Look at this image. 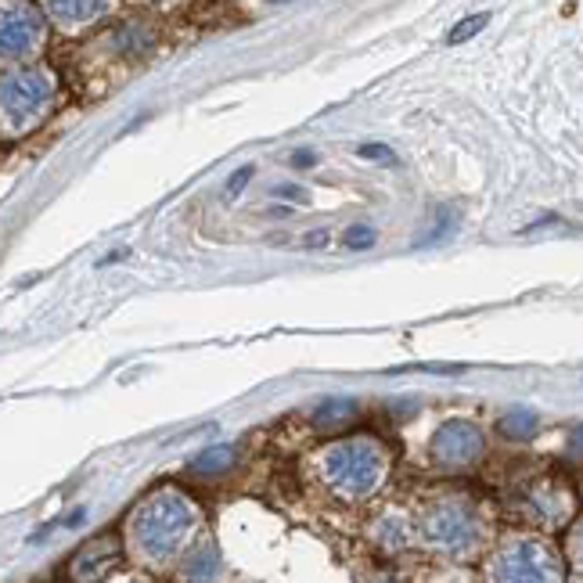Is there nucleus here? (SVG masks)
Returning a JSON list of instances; mask_svg holds the SVG:
<instances>
[{
    "instance_id": "nucleus-8",
    "label": "nucleus",
    "mask_w": 583,
    "mask_h": 583,
    "mask_svg": "<svg viewBox=\"0 0 583 583\" xmlns=\"http://www.w3.org/2000/svg\"><path fill=\"white\" fill-rule=\"evenodd\" d=\"M47 8L62 26H87L105 11V0H47Z\"/></svg>"
},
{
    "instance_id": "nucleus-14",
    "label": "nucleus",
    "mask_w": 583,
    "mask_h": 583,
    "mask_svg": "<svg viewBox=\"0 0 583 583\" xmlns=\"http://www.w3.org/2000/svg\"><path fill=\"white\" fill-rule=\"evenodd\" d=\"M360 155H364V159H386V162H393V152H389V148H382V144H364V148H360Z\"/></svg>"
},
{
    "instance_id": "nucleus-15",
    "label": "nucleus",
    "mask_w": 583,
    "mask_h": 583,
    "mask_svg": "<svg viewBox=\"0 0 583 583\" xmlns=\"http://www.w3.org/2000/svg\"><path fill=\"white\" fill-rule=\"evenodd\" d=\"M252 177V170H249V166H242V170H238V173H234V177H231V184H227V191H231V195H238V188H242V184H245V180H249Z\"/></svg>"
},
{
    "instance_id": "nucleus-3",
    "label": "nucleus",
    "mask_w": 583,
    "mask_h": 583,
    "mask_svg": "<svg viewBox=\"0 0 583 583\" xmlns=\"http://www.w3.org/2000/svg\"><path fill=\"white\" fill-rule=\"evenodd\" d=\"M47 101H51V76L47 72H15L0 83V112L15 130H26L33 119H40Z\"/></svg>"
},
{
    "instance_id": "nucleus-13",
    "label": "nucleus",
    "mask_w": 583,
    "mask_h": 583,
    "mask_svg": "<svg viewBox=\"0 0 583 583\" xmlns=\"http://www.w3.org/2000/svg\"><path fill=\"white\" fill-rule=\"evenodd\" d=\"M346 245L350 249H368V245H375V231L371 227H350L346 231Z\"/></svg>"
},
{
    "instance_id": "nucleus-1",
    "label": "nucleus",
    "mask_w": 583,
    "mask_h": 583,
    "mask_svg": "<svg viewBox=\"0 0 583 583\" xmlns=\"http://www.w3.org/2000/svg\"><path fill=\"white\" fill-rule=\"evenodd\" d=\"M191 504L177 494H159L144 504L137 515V540L152 558H166L180 548L184 533L191 530Z\"/></svg>"
},
{
    "instance_id": "nucleus-9",
    "label": "nucleus",
    "mask_w": 583,
    "mask_h": 583,
    "mask_svg": "<svg viewBox=\"0 0 583 583\" xmlns=\"http://www.w3.org/2000/svg\"><path fill=\"white\" fill-rule=\"evenodd\" d=\"M357 418V404L339 396V400H324L321 407L314 411V425L317 429H342V425H350Z\"/></svg>"
},
{
    "instance_id": "nucleus-7",
    "label": "nucleus",
    "mask_w": 583,
    "mask_h": 583,
    "mask_svg": "<svg viewBox=\"0 0 583 583\" xmlns=\"http://www.w3.org/2000/svg\"><path fill=\"white\" fill-rule=\"evenodd\" d=\"M501 576H512V580H548V576H555L551 569V558L544 548H537V544H530V540H522V544H515L508 555L501 558Z\"/></svg>"
},
{
    "instance_id": "nucleus-12",
    "label": "nucleus",
    "mask_w": 583,
    "mask_h": 583,
    "mask_svg": "<svg viewBox=\"0 0 583 583\" xmlns=\"http://www.w3.org/2000/svg\"><path fill=\"white\" fill-rule=\"evenodd\" d=\"M483 26H486V15H472L468 22H461V26L454 29V33H450V44H461V40H468V36L479 33Z\"/></svg>"
},
{
    "instance_id": "nucleus-6",
    "label": "nucleus",
    "mask_w": 583,
    "mask_h": 583,
    "mask_svg": "<svg viewBox=\"0 0 583 583\" xmlns=\"http://www.w3.org/2000/svg\"><path fill=\"white\" fill-rule=\"evenodd\" d=\"M425 533H429L432 544H443V548H461L472 540V515L458 504H440L436 512L425 519Z\"/></svg>"
},
{
    "instance_id": "nucleus-2",
    "label": "nucleus",
    "mask_w": 583,
    "mask_h": 583,
    "mask_svg": "<svg viewBox=\"0 0 583 583\" xmlns=\"http://www.w3.org/2000/svg\"><path fill=\"white\" fill-rule=\"evenodd\" d=\"M324 472L342 494L368 497L382 479V454L375 443H342V447L328 450Z\"/></svg>"
},
{
    "instance_id": "nucleus-4",
    "label": "nucleus",
    "mask_w": 583,
    "mask_h": 583,
    "mask_svg": "<svg viewBox=\"0 0 583 583\" xmlns=\"http://www.w3.org/2000/svg\"><path fill=\"white\" fill-rule=\"evenodd\" d=\"M44 40V15L29 0H0V58H26Z\"/></svg>"
},
{
    "instance_id": "nucleus-17",
    "label": "nucleus",
    "mask_w": 583,
    "mask_h": 583,
    "mask_svg": "<svg viewBox=\"0 0 583 583\" xmlns=\"http://www.w3.org/2000/svg\"><path fill=\"white\" fill-rule=\"evenodd\" d=\"M281 195H285V198H303V195H299V188H281Z\"/></svg>"
},
{
    "instance_id": "nucleus-10",
    "label": "nucleus",
    "mask_w": 583,
    "mask_h": 583,
    "mask_svg": "<svg viewBox=\"0 0 583 583\" xmlns=\"http://www.w3.org/2000/svg\"><path fill=\"white\" fill-rule=\"evenodd\" d=\"M537 429H540V418L530 407H512L501 418V436H508V440H533Z\"/></svg>"
},
{
    "instance_id": "nucleus-16",
    "label": "nucleus",
    "mask_w": 583,
    "mask_h": 583,
    "mask_svg": "<svg viewBox=\"0 0 583 583\" xmlns=\"http://www.w3.org/2000/svg\"><path fill=\"white\" fill-rule=\"evenodd\" d=\"M292 166H299V170H310V166H314V152H296V155H292Z\"/></svg>"
},
{
    "instance_id": "nucleus-18",
    "label": "nucleus",
    "mask_w": 583,
    "mask_h": 583,
    "mask_svg": "<svg viewBox=\"0 0 583 583\" xmlns=\"http://www.w3.org/2000/svg\"><path fill=\"white\" fill-rule=\"evenodd\" d=\"M274 4H288V0H274Z\"/></svg>"
},
{
    "instance_id": "nucleus-11",
    "label": "nucleus",
    "mask_w": 583,
    "mask_h": 583,
    "mask_svg": "<svg viewBox=\"0 0 583 583\" xmlns=\"http://www.w3.org/2000/svg\"><path fill=\"white\" fill-rule=\"evenodd\" d=\"M231 461H234V447H206L191 461V472L195 476H220L224 468H231Z\"/></svg>"
},
{
    "instance_id": "nucleus-5",
    "label": "nucleus",
    "mask_w": 583,
    "mask_h": 583,
    "mask_svg": "<svg viewBox=\"0 0 583 583\" xmlns=\"http://www.w3.org/2000/svg\"><path fill=\"white\" fill-rule=\"evenodd\" d=\"M479 450H483V432L472 422H447L432 440V454L443 465H468L479 458Z\"/></svg>"
}]
</instances>
